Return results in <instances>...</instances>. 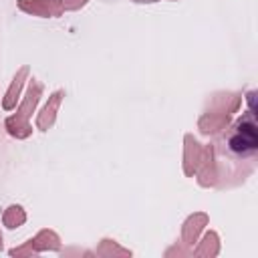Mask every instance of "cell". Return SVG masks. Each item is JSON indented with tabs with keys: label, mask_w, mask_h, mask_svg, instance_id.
I'll return each instance as SVG.
<instances>
[{
	"label": "cell",
	"mask_w": 258,
	"mask_h": 258,
	"mask_svg": "<svg viewBox=\"0 0 258 258\" xmlns=\"http://www.w3.org/2000/svg\"><path fill=\"white\" fill-rule=\"evenodd\" d=\"M222 147L230 157L236 159H244L256 153L258 149V125H256V115L254 109L250 107V111L246 115H242L224 135L222 139Z\"/></svg>",
	"instance_id": "cell-1"
},
{
	"label": "cell",
	"mask_w": 258,
	"mask_h": 258,
	"mask_svg": "<svg viewBox=\"0 0 258 258\" xmlns=\"http://www.w3.org/2000/svg\"><path fill=\"white\" fill-rule=\"evenodd\" d=\"M40 93H42V87H40L36 81H30V89H28V95H26L24 103L20 105V109L16 111L14 117H8V119H6V129H8L10 135H14V137H18V139H24V137L30 135L32 127H30V123H28V117L32 115V111H34V107H36V103H38Z\"/></svg>",
	"instance_id": "cell-2"
},
{
	"label": "cell",
	"mask_w": 258,
	"mask_h": 258,
	"mask_svg": "<svg viewBox=\"0 0 258 258\" xmlns=\"http://www.w3.org/2000/svg\"><path fill=\"white\" fill-rule=\"evenodd\" d=\"M18 6L36 16H58L64 10L60 0H18Z\"/></svg>",
	"instance_id": "cell-3"
},
{
	"label": "cell",
	"mask_w": 258,
	"mask_h": 258,
	"mask_svg": "<svg viewBox=\"0 0 258 258\" xmlns=\"http://www.w3.org/2000/svg\"><path fill=\"white\" fill-rule=\"evenodd\" d=\"M62 91H56L50 99H48V103H46V107L42 109V113L36 117V127L40 129V131H46L52 123H54V117H56V109H58V105H60V99H62Z\"/></svg>",
	"instance_id": "cell-4"
},
{
	"label": "cell",
	"mask_w": 258,
	"mask_h": 258,
	"mask_svg": "<svg viewBox=\"0 0 258 258\" xmlns=\"http://www.w3.org/2000/svg\"><path fill=\"white\" fill-rule=\"evenodd\" d=\"M183 159H185L183 167H185V173L187 175H191L202 165V161H204L202 159V147H200V143L191 135L185 137V155H183Z\"/></svg>",
	"instance_id": "cell-5"
},
{
	"label": "cell",
	"mask_w": 258,
	"mask_h": 258,
	"mask_svg": "<svg viewBox=\"0 0 258 258\" xmlns=\"http://www.w3.org/2000/svg\"><path fill=\"white\" fill-rule=\"evenodd\" d=\"M28 75V69L26 67H22L18 73H16V77L12 79V85H10V89L6 91V97H4V109H14L16 107V101H18V95H20V89H22V83H24V77Z\"/></svg>",
	"instance_id": "cell-6"
},
{
	"label": "cell",
	"mask_w": 258,
	"mask_h": 258,
	"mask_svg": "<svg viewBox=\"0 0 258 258\" xmlns=\"http://www.w3.org/2000/svg\"><path fill=\"white\" fill-rule=\"evenodd\" d=\"M208 222V218L204 214H196L191 216L187 222H185V228H183V240L185 242H196V236L198 232L202 230V226Z\"/></svg>",
	"instance_id": "cell-7"
},
{
	"label": "cell",
	"mask_w": 258,
	"mask_h": 258,
	"mask_svg": "<svg viewBox=\"0 0 258 258\" xmlns=\"http://www.w3.org/2000/svg\"><path fill=\"white\" fill-rule=\"evenodd\" d=\"M4 226H8V228H18V226H22L24 224V220H26V214H24V210L20 208V206H10L6 212H4Z\"/></svg>",
	"instance_id": "cell-8"
},
{
	"label": "cell",
	"mask_w": 258,
	"mask_h": 258,
	"mask_svg": "<svg viewBox=\"0 0 258 258\" xmlns=\"http://www.w3.org/2000/svg\"><path fill=\"white\" fill-rule=\"evenodd\" d=\"M60 2H62V8L64 10H77V8H81V6L87 4V0H60Z\"/></svg>",
	"instance_id": "cell-9"
},
{
	"label": "cell",
	"mask_w": 258,
	"mask_h": 258,
	"mask_svg": "<svg viewBox=\"0 0 258 258\" xmlns=\"http://www.w3.org/2000/svg\"><path fill=\"white\" fill-rule=\"evenodd\" d=\"M135 2H155V0H135Z\"/></svg>",
	"instance_id": "cell-10"
},
{
	"label": "cell",
	"mask_w": 258,
	"mask_h": 258,
	"mask_svg": "<svg viewBox=\"0 0 258 258\" xmlns=\"http://www.w3.org/2000/svg\"><path fill=\"white\" fill-rule=\"evenodd\" d=\"M0 248H2V236H0Z\"/></svg>",
	"instance_id": "cell-11"
}]
</instances>
